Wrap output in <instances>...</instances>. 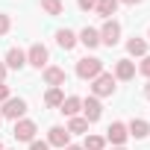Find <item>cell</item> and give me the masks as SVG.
Here are the masks:
<instances>
[{
    "mask_svg": "<svg viewBox=\"0 0 150 150\" xmlns=\"http://www.w3.org/2000/svg\"><path fill=\"white\" fill-rule=\"evenodd\" d=\"M103 74V59H97V56H86V59H80L77 62V77L80 80H94V77H100Z\"/></svg>",
    "mask_w": 150,
    "mask_h": 150,
    "instance_id": "obj_1",
    "label": "cell"
},
{
    "mask_svg": "<svg viewBox=\"0 0 150 150\" xmlns=\"http://www.w3.org/2000/svg\"><path fill=\"white\" fill-rule=\"evenodd\" d=\"M91 91H94V97H112L115 94V77L103 71L100 77L91 80Z\"/></svg>",
    "mask_w": 150,
    "mask_h": 150,
    "instance_id": "obj_2",
    "label": "cell"
},
{
    "mask_svg": "<svg viewBox=\"0 0 150 150\" xmlns=\"http://www.w3.org/2000/svg\"><path fill=\"white\" fill-rule=\"evenodd\" d=\"M24 112H27V100H24V97H9V100L3 103V109H0V115H3V118H12V121H21Z\"/></svg>",
    "mask_w": 150,
    "mask_h": 150,
    "instance_id": "obj_3",
    "label": "cell"
},
{
    "mask_svg": "<svg viewBox=\"0 0 150 150\" xmlns=\"http://www.w3.org/2000/svg\"><path fill=\"white\" fill-rule=\"evenodd\" d=\"M97 33H100V44H106V47H115L121 41V24L118 21H106Z\"/></svg>",
    "mask_w": 150,
    "mask_h": 150,
    "instance_id": "obj_4",
    "label": "cell"
},
{
    "mask_svg": "<svg viewBox=\"0 0 150 150\" xmlns=\"http://www.w3.org/2000/svg\"><path fill=\"white\" fill-rule=\"evenodd\" d=\"M47 59H50V53H47V47L44 44H33L30 50H27V65H33V68H47Z\"/></svg>",
    "mask_w": 150,
    "mask_h": 150,
    "instance_id": "obj_5",
    "label": "cell"
},
{
    "mask_svg": "<svg viewBox=\"0 0 150 150\" xmlns=\"http://www.w3.org/2000/svg\"><path fill=\"white\" fill-rule=\"evenodd\" d=\"M35 124L33 121H27V118H21V121H15V129H12V135L18 138V141H35Z\"/></svg>",
    "mask_w": 150,
    "mask_h": 150,
    "instance_id": "obj_6",
    "label": "cell"
},
{
    "mask_svg": "<svg viewBox=\"0 0 150 150\" xmlns=\"http://www.w3.org/2000/svg\"><path fill=\"white\" fill-rule=\"evenodd\" d=\"M100 115H103V106H100V100L91 94V97H86L83 100V118L88 121V124H94V121H100Z\"/></svg>",
    "mask_w": 150,
    "mask_h": 150,
    "instance_id": "obj_7",
    "label": "cell"
},
{
    "mask_svg": "<svg viewBox=\"0 0 150 150\" xmlns=\"http://www.w3.org/2000/svg\"><path fill=\"white\" fill-rule=\"evenodd\" d=\"M129 138V132H127V124H121V121H115V124H109V129H106V141H112L115 147H124V141Z\"/></svg>",
    "mask_w": 150,
    "mask_h": 150,
    "instance_id": "obj_8",
    "label": "cell"
},
{
    "mask_svg": "<svg viewBox=\"0 0 150 150\" xmlns=\"http://www.w3.org/2000/svg\"><path fill=\"white\" fill-rule=\"evenodd\" d=\"M47 144L50 147H68L71 144V132L65 129V127H50V132H47Z\"/></svg>",
    "mask_w": 150,
    "mask_h": 150,
    "instance_id": "obj_9",
    "label": "cell"
},
{
    "mask_svg": "<svg viewBox=\"0 0 150 150\" xmlns=\"http://www.w3.org/2000/svg\"><path fill=\"white\" fill-rule=\"evenodd\" d=\"M65 80H68V74H65L62 68H53V65H47V68H44V83H47L50 88H62V86H65Z\"/></svg>",
    "mask_w": 150,
    "mask_h": 150,
    "instance_id": "obj_10",
    "label": "cell"
},
{
    "mask_svg": "<svg viewBox=\"0 0 150 150\" xmlns=\"http://www.w3.org/2000/svg\"><path fill=\"white\" fill-rule=\"evenodd\" d=\"M112 77H115V80H132V77H135V62H129V59H118Z\"/></svg>",
    "mask_w": 150,
    "mask_h": 150,
    "instance_id": "obj_11",
    "label": "cell"
},
{
    "mask_svg": "<svg viewBox=\"0 0 150 150\" xmlns=\"http://www.w3.org/2000/svg\"><path fill=\"white\" fill-rule=\"evenodd\" d=\"M6 68H12V71H21L24 65H27V53L21 50V47H12L9 53H6V62H3Z\"/></svg>",
    "mask_w": 150,
    "mask_h": 150,
    "instance_id": "obj_12",
    "label": "cell"
},
{
    "mask_svg": "<svg viewBox=\"0 0 150 150\" xmlns=\"http://www.w3.org/2000/svg\"><path fill=\"white\" fill-rule=\"evenodd\" d=\"M127 132H129L132 138H147V135H150V124H147L144 118H132V121L127 124Z\"/></svg>",
    "mask_w": 150,
    "mask_h": 150,
    "instance_id": "obj_13",
    "label": "cell"
},
{
    "mask_svg": "<svg viewBox=\"0 0 150 150\" xmlns=\"http://www.w3.org/2000/svg\"><path fill=\"white\" fill-rule=\"evenodd\" d=\"M83 109V100L80 97H65L62 100V106H59V112L62 115H68V118H77V112Z\"/></svg>",
    "mask_w": 150,
    "mask_h": 150,
    "instance_id": "obj_14",
    "label": "cell"
},
{
    "mask_svg": "<svg viewBox=\"0 0 150 150\" xmlns=\"http://www.w3.org/2000/svg\"><path fill=\"white\" fill-rule=\"evenodd\" d=\"M118 6H121L118 0H97V6H94V9H97V15H100V18L112 21V15L118 12Z\"/></svg>",
    "mask_w": 150,
    "mask_h": 150,
    "instance_id": "obj_15",
    "label": "cell"
},
{
    "mask_svg": "<svg viewBox=\"0 0 150 150\" xmlns=\"http://www.w3.org/2000/svg\"><path fill=\"white\" fill-rule=\"evenodd\" d=\"M56 44L62 50H74L77 47V33H71V30H59L56 33Z\"/></svg>",
    "mask_w": 150,
    "mask_h": 150,
    "instance_id": "obj_16",
    "label": "cell"
},
{
    "mask_svg": "<svg viewBox=\"0 0 150 150\" xmlns=\"http://www.w3.org/2000/svg\"><path fill=\"white\" fill-rule=\"evenodd\" d=\"M77 41H83V44L91 50V47H97V44H100V33H97L94 27H86V30L77 35Z\"/></svg>",
    "mask_w": 150,
    "mask_h": 150,
    "instance_id": "obj_17",
    "label": "cell"
},
{
    "mask_svg": "<svg viewBox=\"0 0 150 150\" xmlns=\"http://www.w3.org/2000/svg\"><path fill=\"white\" fill-rule=\"evenodd\" d=\"M127 50H129V56H141V59H144V56H147V41L132 35V38L127 41Z\"/></svg>",
    "mask_w": 150,
    "mask_h": 150,
    "instance_id": "obj_18",
    "label": "cell"
},
{
    "mask_svg": "<svg viewBox=\"0 0 150 150\" xmlns=\"http://www.w3.org/2000/svg\"><path fill=\"white\" fill-rule=\"evenodd\" d=\"M41 9H44L50 18H56V15H62V12H65L62 0H41Z\"/></svg>",
    "mask_w": 150,
    "mask_h": 150,
    "instance_id": "obj_19",
    "label": "cell"
},
{
    "mask_svg": "<svg viewBox=\"0 0 150 150\" xmlns=\"http://www.w3.org/2000/svg\"><path fill=\"white\" fill-rule=\"evenodd\" d=\"M68 132H71V135H83V132H88V121H86V118H71Z\"/></svg>",
    "mask_w": 150,
    "mask_h": 150,
    "instance_id": "obj_20",
    "label": "cell"
},
{
    "mask_svg": "<svg viewBox=\"0 0 150 150\" xmlns=\"http://www.w3.org/2000/svg\"><path fill=\"white\" fill-rule=\"evenodd\" d=\"M62 100H65V91L62 88H47V94H44V103L47 106H62Z\"/></svg>",
    "mask_w": 150,
    "mask_h": 150,
    "instance_id": "obj_21",
    "label": "cell"
},
{
    "mask_svg": "<svg viewBox=\"0 0 150 150\" xmlns=\"http://www.w3.org/2000/svg\"><path fill=\"white\" fill-rule=\"evenodd\" d=\"M103 147H106L103 135H86V147L83 150H103Z\"/></svg>",
    "mask_w": 150,
    "mask_h": 150,
    "instance_id": "obj_22",
    "label": "cell"
},
{
    "mask_svg": "<svg viewBox=\"0 0 150 150\" xmlns=\"http://www.w3.org/2000/svg\"><path fill=\"white\" fill-rule=\"evenodd\" d=\"M9 27H12L9 15H0V35H6V33H9Z\"/></svg>",
    "mask_w": 150,
    "mask_h": 150,
    "instance_id": "obj_23",
    "label": "cell"
},
{
    "mask_svg": "<svg viewBox=\"0 0 150 150\" xmlns=\"http://www.w3.org/2000/svg\"><path fill=\"white\" fill-rule=\"evenodd\" d=\"M77 6H80L83 12H91V9L97 6V0H77Z\"/></svg>",
    "mask_w": 150,
    "mask_h": 150,
    "instance_id": "obj_24",
    "label": "cell"
},
{
    "mask_svg": "<svg viewBox=\"0 0 150 150\" xmlns=\"http://www.w3.org/2000/svg\"><path fill=\"white\" fill-rule=\"evenodd\" d=\"M138 71L144 74V77H150V56H144V59H141V65H138Z\"/></svg>",
    "mask_w": 150,
    "mask_h": 150,
    "instance_id": "obj_25",
    "label": "cell"
},
{
    "mask_svg": "<svg viewBox=\"0 0 150 150\" xmlns=\"http://www.w3.org/2000/svg\"><path fill=\"white\" fill-rule=\"evenodd\" d=\"M30 150H50L47 141H30Z\"/></svg>",
    "mask_w": 150,
    "mask_h": 150,
    "instance_id": "obj_26",
    "label": "cell"
},
{
    "mask_svg": "<svg viewBox=\"0 0 150 150\" xmlns=\"http://www.w3.org/2000/svg\"><path fill=\"white\" fill-rule=\"evenodd\" d=\"M6 100H9V86L0 83V103H6Z\"/></svg>",
    "mask_w": 150,
    "mask_h": 150,
    "instance_id": "obj_27",
    "label": "cell"
},
{
    "mask_svg": "<svg viewBox=\"0 0 150 150\" xmlns=\"http://www.w3.org/2000/svg\"><path fill=\"white\" fill-rule=\"evenodd\" d=\"M6 71H9V68H6L3 62H0V83H3V80H6Z\"/></svg>",
    "mask_w": 150,
    "mask_h": 150,
    "instance_id": "obj_28",
    "label": "cell"
},
{
    "mask_svg": "<svg viewBox=\"0 0 150 150\" xmlns=\"http://www.w3.org/2000/svg\"><path fill=\"white\" fill-rule=\"evenodd\" d=\"M118 3H127V6H138L141 0H118Z\"/></svg>",
    "mask_w": 150,
    "mask_h": 150,
    "instance_id": "obj_29",
    "label": "cell"
},
{
    "mask_svg": "<svg viewBox=\"0 0 150 150\" xmlns=\"http://www.w3.org/2000/svg\"><path fill=\"white\" fill-rule=\"evenodd\" d=\"M65 150H83V147H80V144H68Z\"/></svg>",
    "mask_w": 150,
    "mask_h": 150,
    "instance_id": "obj_30",
    "label": "cell"
},
{
    "mask_svg": "<svg viewBox=\"0 0 150 150\" xmlns=\"http://www.w3.org/2000/svg\"><path fill=\"white\" fill-rule=\"evenodd\" d=\"M144 94H147V97H150V83H147V86H144Z\"/></svg>",
    "mask_w": 150,
    "mask_h": 150,
    "instance_id": "obj_31",
    "label": "cell"
},
{
    "mask_svg": "<svg viewBox=\"0 0 150 150\" xmlns=\"http://www.w3.org/2000/svg\"><path fill=\"white\" fill-rule=\"evenodd\" d=\"M115 150H127V147H115Z\"/></svg>",
    "mask_w": 150,
    "mask_h": 150,
    "instance_id": "obj_32",
    "label": "cell"
},
{
    "mask_svg": "<svg viewBox=\"0 0 150 150\" xmlns=\"http://www.w3.org/2000/svg\"><path fill=\"white\" fill-rule=\"evenodd\" d=\"M0 124H3V115H0Z\"/></svg>",
    "mask_w": 150,
    "mask_h": 150,
    "instance_id": "obj_33",
    "label": "cell"
},
{
    "mask_svg": "<svg viewBox=\"0 0 150 150\" xmlns=\"http://www.w3.org/2000/svg\"><path fill=\"white\" fill-rule=\"evenodd\" d=\"M0 150H3V144H0Z\"/></svg>",
    "mask_w": 150,
    "mask_h": 150,
    "instance_id": "obj_34",
    "label": "cell"
}]
</instances>
